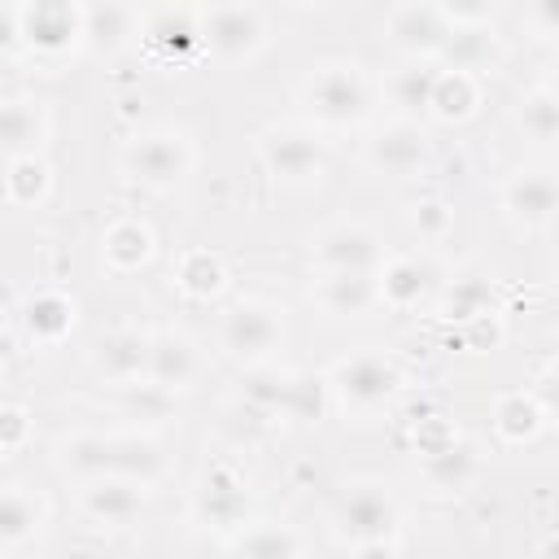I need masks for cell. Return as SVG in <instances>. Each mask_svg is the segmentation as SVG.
<instances>
[{
	"label": "cell",
	"instance_id": "obj_28",
	"mask_svg": "<svg viewBox=\"0 0 559 559\" xmlns=\"http://www.w3.org/2000/svg\"><path fill=\"white\" fill-rule=\"evenodd\" d=\"M153 245L157 240H153L148 223H140V218H118L100 236V253H105V262L114 271H140L153 258Z\"/></svg>",
	"mask_w": 559,
	"mask_h": 559
},
{
	"label": "cell",
	"instance_id": "obj_20",
	"mask_svg": "<svg viewBox=\"0 0 559 559\" xmlns=\"http://www.w3.org/2000/svg\"><path fill=\"white\" fill-rule=\"evenodd\" d=\"M52 118L48 105L35 96H9L0 109V135H4V153L9 157H39L48 144Z\"/></svg>",
	"mask_w": 559,
	"mask_h": 559
},
{
	"label": "cell",
	"instance_id": "obj_7",
	"mask_svg": "<svg viewBox=\"0 0 559 559\" xmlns=\"http://www.w3.org/2000/svg\"><path fill=\"white\" fill-rule=\"evenodd\" d=\"M384 245L367 223H332L310 240V266L314 275H376L384 266Z\"/></svg>",
	"mask_w": 559,
	"mask_h": 559
},
{
	"label": "cell",
	"instance_id": "obj_36",
	"mask_svg": "<svg viewBox=\"0 0 559 559\" xmlns=\"http://www.w3.org/2000/svg\"><path fill=\"white\" fill-rule=\"evenodd\" d=\"M445 314L450 319H463V323H472L480 314H493V288L485 280H476V275L454 280V288L445 293Z\"/></svg>",
	"mask_w": 559,
	"mask_h": 559
},
{
	"label": "cell",
	"instance_id": "obj_1",
	"mask_svg": "<svg viewBox=\"0 0 559 559\" xmlns=\"http://www.w3.org/2000/svg\"><path fill=\"white\" fill-rule=\"evenodd\" d=\"M371 100H376V83L358 61H345V57L319 61L297 83V105L319 127H358L371 114Z\"/></svg>",
	"mask_w": 559,
	"mask_h": 559
},
{
	"label": "cell",
	"instance_id": "obj_3",
	"mask_svg": "<svg viewBox=\"0 0 559 559\" xmlns=\"http://www.w3.org/2000/svg\"><path fill=\"white\" fill-rule=\"evenodd\" d=\"M118 166L131 183L148 188V192H166V188H179L192 166H197V144L188 140V131H175V127H153V131H140L122 144L118 153Z\"/></svg>",
	"mask_w": 559,
	"mask_h": 559
},
{
	"label": "cell",
	"instance_id": "obj_19",
	"mask_svg": "<svg viewBox=\"0 0 559 559\" xmlns=\"http://www.w3.org/2000/svg\"><path fill=\"white\" fill-rule=\"evenodd\" d=\"M44 524H48V498L26 480H9L0 493V546H4V555L26 546Z\"/></svg>",
	"mask_w": 559,
	"mask_h": 559
},
{
	"label": "cell",
	"instance_id": "obj_37",
	"mask_svg": "<svg viewBox=\"0 0 559 559\" xmlns=\"http://www.w3.org/2000/svg\"><path fill=\"white\" fill-rule=\"evenodd\" d=\"M26 437H31V415H26V406L4 402V406H0V450H4V459H13V454L26 445Z\"/></svg>",
	"mask_w": 559,
	"mask_h": 559
},
{
	"label": "cell",
	"instance_id": "obj_8",
	"mask_svg": "<svg viewBox=\"0 0 559 559\" xmlns=\"http://www.w3.org/2000/svg\"><path fill=\"white\" fill-rule=\"evenodd\" d=\"M258 157L262 166L280 179V183H314L328 166V153H323V140L310 131V127H297V122H275L258 135Z\"/></svg>",
	"mask_w": 559,
	"mask_h": 559
},
{
	"label": "cell",
	"instance_id": "obj_17",
	"mask_svg": "<svg viewBox=\"0 0 559 559\" xmlns=\"http://www.w3.org/2000/svg\"><path fill=\"white\" fill-rule=\"evenodd\" d=\"M13 319H17V328L26 332L31 345H57L74 328L79 306L61 288H35V293L22 297V306H13Z\"/></svg>",
	"mask_w": 559,
	"mask_h": 559
},
{
	"label": "cell",
	"instance_id": "obj_44",
	"mask_svg": "<svg viewBox=\"0 0 559 559\" xmlns=\"http://www.w3.org/2000/svg\"><path fill=\"white\" fill-rule=\"evenodd\" d=\"M555 275H559V253H555Z\"/></svg>",
	"mask_w": 559,
	"mask_h": 559
},
{
	"label": "cell",
	"instance_id": "obj_33",
	"mask_svg": "<svg viewBox=\"0 0 559 559\" xmlns=\"http://www.w3.org/2000/svg\"><path fill=\"white\" fill-rule=\"evenodd\" d=\"M476 100H480V87H476V74L467 70H445L441 66V79H437V92H432V109L441 122H463L476 114Z\"/></svg>",
	"mask_w": 559,
	"mask_h": 559
},
{
	"label": "cell",
	"instance_id": "obj_34",
	"mask_svg": "<svg viewBox=\"0 0 559 559\" xmlns=\"http://www.w3.org/2000/svg\"><path fill=\"white\" fill-rule=\"evenodd\" d=\"M515 122L537 144H559V96L550 87H533L515 105Z\"/></svg>",
	"mask_w": 559,
	"mask_h": 559
},
{
	"label": "cell",
	"instance_id": "obj_6",
	"mask_svg": "<svg viewBox=\"0 0 559 559\" xmlns=\"http://www.w3.org/2000/svg\"><path fill=\"white\" fill-rule=\"evenodd\" d=\"M271 44V22L258 4H205L201 9V48L223 61L240 66L253 61Z\"/></svg>",
	"mask_w": 559,
	"mask_h": 559
},
{
	"label": "cell",
	"instance_id": "obj_31",
	"mask_svg": "<svg viewBox=\"0 0 559 559\" xmlns=\"http://www.w3.org/2000/svg\"><path fill=\"white\" fill-rule=\"evenodd\" d=\"M223 284H227V266H223V258L210 253V249H192V253H183L179 266H175V288H179L183 297H192V301L218 297Z\"/></svg>",
	"mask_w": 559,
	"mask_h": 559
},
{
	"label": "cell",
	"instance_id": "obj_32",
	"mask_svg": "<svg viewBox=\"0 0 559 559\" xmlns=\"http://www.w3.org/2000/svg\"><path fill=\"white\" fill-rule=\"evenodd\" d=\"M542 419H546V411H542V402L533 397V393H507V397H498V406H493V428H498V437L502 441H511V445H520V441H533L537 432H542Z\"/></svg>",
	"mask_w": 559,
	"mask_h": 559
},
{
	"label": "cell",
	"instance_id": "obj_9",
	"mask_svg": "<svg viewBox=\"0 0 559 559\" xmlns=\"http://www.w3.org/2000/svg\"><path fill=\"white\" fill-rule=\"evenodd\" d=\"M384 35L411 61H441L454 26L441 4H393L384 13Z\"/></svg>",
	"mask_w": 559,
	"mask_h": 559
},
{
	"label": "cell",
	"instance_id": "obj_42",
	"mask_svg": "<svg viewBox=\"0 0 559 559\" xmlns=\"http://www.w3.org/2000/svg\"><path fill=\"white\" fill-rule=\"evenodd\" d=\"M555 96H559V57H555V66H550V83H546Z\"/></svg>",
	"mask_w": 559,
	"mask_h": 559
},
{
	"label": "cell",
	"instance_id": "obj_10",
	"mask_svg": "<svg viewBox=\"0 0 559 559\" xmlns=\"http://www.w3.org/2000/svg\"><path fill=\"white\" fill-rule=\"evenodd\" d=\"M22 35H26V52L57 61L87 44L83 39V4H66V0L22 4Z\"/></svg>",
	"mask_w": 559,
	"mask_h": 559
},
{
	"label": "cell",
	"instance_id": "obj_24",
	"mask_svg": "<svg viewBox=\"0 0 559 559\" xmlns=\"http://www.w3.org/2000/svg\"><path fill=\"white\" fill-rule=\"evenodd\" d=\"M197 515H201L205 524L231 528V524L245 515V480H240L231 467L205 472L201 485H197Z\"/></svg>",
	"mask_w": 559,
	"mask_h": 559
},
{
	"label": "cell",
	"instance_id": "obj_11",
	"mask_svg": "<svg viewBox=\"0 0 559 559\" xmlns=\"http://www.w3.org/2000/svg\"><path fill=\"white\" fill-rule=\"evenodd\" d=\"M362 162H367L376 175L411 179V175H419L424 162H428V135H424L419 122H402V118H393V122H384V127H376V131L367 135V144H362Z\"/></svg>",
	"mask_w": 559,
	"mask_h": 559
},
{
	"label": "cell",
	"instance_id": "obj_13",
	"mask_svg": "<svg viewBox=\"0 0 559 559\" xmlns=\"http://www.w3.org/2000/svg\"><path fill=\"white\" fill-rule=\"evenodd\" d=\"M153 358V336L140 328H109L92 341V367L109 384H144Z\"/></svg>",
	"mask_w": 559,
	"mask_h": 559
},
{
	"label": "cell",
	"instance_id": "obj_5",
	"mask_svg": "<svg viewBox=\"0 0 559 559\" xmlns=\"http://www.w3.org/2000/svg\"><path fill=\"white\" fill-rule=\"evenodd\" d=\"M332 533L345 546H371V542H393L397 533V498L380 480H354L336 493L332 502Z\"/></svg>",
	"mask_w": 559,
	"mask_h": 559
},
{
	"label": "cell",
	"instance_id": "obj_40",
	"mask_svg": "<svg viewBox=\"0 0 559 559\" xmlns=\"http://www.w3.org/2000/svg\"><path fill=\"white\" fill-rule=\"evenodd\" d=\"M524 22L537 31V35H559V0H537L524 9Z\"/></svg>",
	"mask_w": 559,
	"mask_h": 559
},
{
	"label": "cell",
	"instance_id": "obj_27",
	"mask_svg": "<svg viewBox=\"0 0 559 559\" xmlns=\"http://www.w3.org/2000/svg\"><path fill=\"white\" fill-rule=\"evenodd\" d=\"M419 454H424V476L437 489H467L476 480V472H480L476 450L467 441H454V437H445L441 445H428Z\"/></svg>",
	"mask_w": 559,
	"mask_h": 559
},
{
	"label": "cell",
	"instance_id": "obj_41",
	"mask_svg": "<svg viewBox=\"0 0 559 559\" xmlns=\"http://www.w3.org/2000/svg\"><path fill=\"white\" fill-rule=\"evenodd\" d=\"M358 559H397L393 542H371V546H358Z\"/></svg>",
	"mask_w": 559,
	"mask_h": 559
},
{
	"label": "cell",
	"instance_id": "obj_12",
	"mask_svg": "<svg viewBox=\"0 0 559 559\" xmlns=\"http://www.w3.org/2000/svg\"><path fill=\"white\" fill-rule=\"evenodd\" d=\"M502 210L520 227H546L559 218V170L550 166H520L502 183Z\"/></svg>",
	"mask_w": 559,
	"mask_h": 559
},
{
	"label": "cell",
	"instance_id": "obj_2",
	"mask_svg": "<svg viewBox=\"0 0 559 559\" xmlns=\"http://www.w3.org/2000/svg\"><path fill=\"white\" fill-rule=\"evenodd\" d=\"M332 402L345 415H376L402 393V367L384 349H354L328 367Z\"/></svg>",
	"mask_w": 559,
	"mask_h": 559
},
{
	"label": "cell",
	"instance_id": "obj_4",
	"mask_svg": "<svg viewBox=\"0 0 559 559\" xmlns=\"http://www.w3.org/2000/svg\"><path fill=\"white\" fill-rule=\"evenodd\" d=\"M218 345L245 367H266L284 349V310L266 297H240L218 319Z\"/></svg>",
	"mask_w": 559,
	"mask_h": 559
},
{
	"label": "cell",
	"instance_id": "obj_35",
	"mask_svg": "<svg viewBox=\"0 0 559 559\" xmlns=\"http://www.w3.org/2000/svg\"><path fill=\"white\" fill-rule=\"evenodd\" d=\"M332 402V384H328V371H293V384H288V411L284 419H297V424H314Z\"/></svg>",
	"mask_w": 559,
	"mask_h": 559
},
{
	"label": "cell",
	"instance_id": "obj_43",
	"mask_svg": "<svg viewBox=\"0 0 559 559\" xmlns=\"http://www.w3.org/2000/svg\"><path fill=\"white\" fill-rule=\"evenodd\" d=\"M546 559H559V537H550V542H546Z\"/></svg>",
	"mask_w": 559,
	"mask_h": 559
},
{
	"label": "cell",
	"instance_id": "obj_45",
	"mask_svg": "<svg viewBox=\"0 0 559 559\" xmlns=\"http://www.w3.org/2000/svg\"><path fill=\"white\" fill-rule=\"evenodd\" d=\"M4 559H17V555H4Z\"/></svg>",
	"mask_w": 559,
	"mask_h": 559
},
{
	"label": "cell",
	"instance_id": "obj_25",
	"mask_svg": "<svg viewBox=\"0 0 559 559\" xmlns=\"http://www.w3.org/2000/svg\"><path fill=\"white\" fill-rule=\"evenodd\" d=\"M144 35V9L131 4H83V39L87 48H122Z\"/></svg>",
	"mask_w": 559,
	"mask_h": 559
},
{
	"label": "cell",
	"instance_id": "obj_29",
	"mask_svg": "<svg viewBox=\"0 0 559 559\" xmlns=\"http://www.w3.org/2000/svg\"><path fill=\"white\" fill-rule=\"evenodd\" d=\"M236 555L240 559H301L306 555V542H301V533L293 524L262 520V524H249L236 537Z\"/></svg>",
	"mask_w": 559,
	"mask_h": 559
},
{
	"label": "cell",
	"instance_id": "obj_15",
	"mask_svg": "<svg viewBox=\"0 0 559 559\" xmlns=\"http://www.w3.org/2000/svg\"><path fill=\"white\" fill-rule=\"evenodd\" d=\"M201 376V349L188 332H157L153 336V358H148V389L157 393H183Z\"/></svg>",
	"mask_w": 559,
	"mask_h": 559
},
{
	"label": "cell",
	"instance_id": "obj_30",
	"mask_svg": "<svg viewBox=\"0 0 559 559\" xmlns=\"http://www.w3.org/2000/svg\"><path fill=\"white\" fill-rule=\"evenodd\" d=\"M52 192V170L44 157H9L4 162V201L13 210H35Z\"/></svg>",
	"mask_w": 559,
	"mask_h": 559
},
{
	"label": "cell",
	"instance_id": "obj_14",
	"mask_svg": "<svg viewBox=\"0 0 559 559\" xmlns=\"http://www.w3.org/2000/svg\"><path fill=\"white\" fill-rule=\"evenodd\" d=\"M148 507V485H135L127 476H100L79 485V511L105 528H131Z\"/></svg>",
	"mask_w": 559,
	"mask_h": 559
},
{
	"label": "cell",
	"instance_id": "obj_38",
	"mask_svg": "<svg viewBox=\"0 0 559 559\" xmlns=\"http://www.w3.org/2000/svg\"><path fill=\"white\" fill-rule=\"evenodd\" d=\"M411 227H415L424 240H441V236L450 231V205H445L441 197L419 201V205H415V214H411Z\"/></svg>",
	"mask_w": 559,
	"mask_h": 559
},
{
	"label": "cell",
	"instance_id": "obj_21",
	"mask_svg": "<svg viewBox=\"0 0 559 559\" xmlns=\"http://www.w3.org/2000/svg\"><path fill=\"white\" fill-rule=\"evenodd\" d=\"M140 39L153 52L183 61L192 48H201V9H148Z\"/></svg>",
	"mask_w": 559,
	"mask_h": 559
},
{
	"label": "cell",
	"instance_id": "obj_18",
	"mask_svg": "<svg viewBox=\"0 0 559 559\" xmlns=\"http://www.w3.org/2000/svg\"><path fill=\"white\" fill-rule=\"evenodd\" d=\"M52 467L74 485L114 476V432H70V437H61L52 445Z\"/></svg>",
	"mask_w": 559,
	"mask_h": 559
},
{
	"label": "cell",
	"instance_id": "obj_23",
	"mask_svg": "<svg viewBox=\"0 0 559 559\" xmlns=\"http://www.w3.org/2000/svg\"><path fill=\"white\" fill-rule=\"evenodd\" d=\"M310 297L328 314L358 319V314L380 306V284H376V275H314L310 280Z\"/></svg>",
	"mask_w": 559,
	"mask_h": 559
},
{
	"label": "cell",
	"instance_id": "obj_26",
	"mask_svg": "<svg viewBox=\"0 0 559 559\" xmlns=\"http://www.w3.org/2000/svg\"><path fill=\"white\" fill-rule=\"evenodd\" d=\"M166 472V450L148 432H114V476L135 485H153Z\"/></svg>",
	"mask_w": 559,
	"mask_h": 559
},
{
	"label": "cell",
	"instance_id": "obj_22",
	"mask_svg": "<svg viewBox=\"0 0 559 559\" xmlns=\"http://www.w3.org/2000/svg\"><path fill=\"white\" fill-rule=\"evenodd\" d=\"M376 284H380V306L411 310L432 288V266L424 258H415V253H389L384 266L376 271Z\"/></svg>",
	"mask_w": 559,
	"mask_h": 559
},
{
	"label": "cell",
	"instance_id": "obj_16",
	"mask_svg": "<svg viewBox=\"0 0 559 559\" xmlns=\"http://www.w3.org/2000/svg\"><path fill=\"white\" fill-rule=\"evenodd\" d=\"M441 79V61H402L397 70H389L380 79V96L393 105V114L402 122H419V114L432 109V92Z\"/></svg>",
	"mask_w": 559,
	"mask_h": 559
},
{
	"label": "cell",
	"instance_id": "obj_39",
	"mask_svg": "<svg viewBox=\"0 0 559 559\" xmlns=\"http://www.w3.org/2000/svg\"><path fill=\"white\" fill-rule=\"evenodd\" d=\"M528 393L542 402V411L559 415V358H550V362L537 371V380H533V389H528Z\"/></svg>",
	"mask_w": 559,
	"mask_h": 559
}]
</instances>
